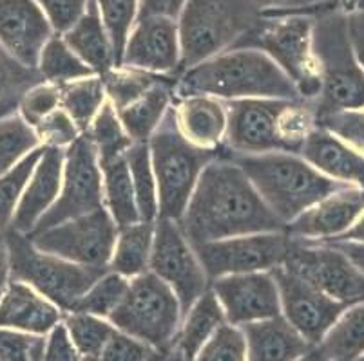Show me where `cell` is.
<instances>
[{"label": "cell", "mask_w": 364, "mask_h": 361, "mask_svg": "<svg viewBox=\"0 0 364 361\" xmlns=\"http://www.w3.org/2000/svg\"><path fill=\"white\" fill-rule=\"evenodd\" d=\"M178 224L191 246L240 235L287 231V224L227 155L203 168Z\"/></svg>", "instance_id": "cell-1"}, {"label": "cell", "mask_w": 364, "mask_h": 361, "mask_svg": "<svg viewBox=\"0 0 364 361\" xmlns=\"http://www.w3.org/2000/svg\"><path fill=\"white\" fill-rule=\"evenodd\" d=\"M174 92L180 98L210 96L225 101L250 98L303 99L283 69L257 49H228L180 72Z\"/></svg>", "instance_id": "cell-2"}, {"label": "cell", "mask_w": 364, "mask_h": 361, "mask_svg": "<svg viewBox=\"0 0 364 361\" xmlns=\"http://www.w3.org/2000/svg\"><path fill=\"white\" fill-rule=\"evenodd\" d=\"M252 183L259 197L284 224L292 223L304 210L346 187L326 177L301 155L290 152L228 154Z\"/></svg>", "instance_id": "cell-3"}, {"label": "cell", "mask_w": 364, "mask_h": 361, "mask_svg": "<svg viewBox=\"0 0 364 361\" xmlns=\"http://www.w3.org/2000/svg\"><path fill=\"white\" fill-rule=\"evenodd\" d=\"M312 52L321 84L316 116L364 109V72L350 44L344 4L316 13Z\"/></svg>", "instance_id": "cell-4"}, {"label": "cell", "mask_w": 364, "mask_h": 361, "mask_svg": "<svg viewBox=\"0 0 364 361\" xmlns=\"http://www.w3.org/2000/svg\"><path fill=\"white\" fill-rule=\"evenodd\" d=\"M147 143L156 177L158 217L180 221L203 168L214 159L227 155V150L223 145L203 148L188 141L181 132L174 107L167 109Z\"/></svg>", "instance_id": "cell-5"}, {"label": "cell", "mask_w": 364, "mask_h": 361, "mask_svg": "<svg viewBox=\"0 0 364 361\" xmlns=\"http://www.w3.org/2000/svg\"><path fill=\"white\" fill-rule=\"evenodd\" d=\"M316 13H261L230 49H257L276 62L294 82L301 98L316 101L321 84L312 52Z\"/></svg>", "instance_id": "cell-6"}, {"label": "cell", "mask_w": 364, "mask_h": 361, "mask_svg": "<svg viewBox=\"0 0 364 361\" xmlns=\"http://www.w3.org/2000/svg\"><path fill=\"white\" fill-rule=\"evenodd\" d=\"M259 15L252 0H187L178 18L180 72L228 51Z\"/></svg>", "instance_id": "cell-7"}, {"label": "cell", "mask_w": 364, "mask_h": 361, "mask_svg": "<svg viewBox=\"0 0 364 361\" xmlns=\"http://www.w3.org/2000/svg\"><path fill=\"white\" fill-rule=\"evenodd\" d=\"M11 278L38 291L62 313H73L85 291L97 282L107 267L82 266L65 258L36 250L28 235L6 230Z\"/></svg>", "instance_id": "cell-8"}, {"label": "cell", "mask_w": 364, "mask_h": 361, "mask_svg": "<svg viewBox=\"0 0 364 361\" xmlns=\"http://www.w3.org/2000/svg\"><path fill=\"white\" fill-rule=\"evenodd\" d=\"M107 320L122 333L167 352L176 347L183 313L174 291L152 271H147L131 278L120 306Z\"/></svg>", "instance_id": "cell-9"}, {"label": "cell", "mask_w": 364, "mask_h": 361, "mask_svg": "<svg viewBox=\"0 0 364 361\" xmlns=\"http://www.w3.org/2000/svg\"><path fill=\"white\" fill-rule=\"evenodd\" d=\"M102 206H105L104 181L97 148L84 132L75 143L65 148L60 194L55 204L42 215L31 233L58 226L69 218L91 213Z\"/></svg>", "instance_id": "cell-10"}, {"label": "cell", "mask_w": 364, "mask_h": 361, "mask_svg": "<svg viewBox=\"0 0 364 361\" xmlns=\"http://www.w3.org/2000/svg\"><path fill=\"white\" fill-rule=\"evenodd\" d=\"M117 235L118 226L107 208L102 206L91 213L69 218L58 226L29 233L28 237L36 250L82 266L109 270Z\"/></svg>", "instance_id": "cell-11"}, {"label": "cell", "mask_w": 364, "mask_h": 361, "mask_svg": "<svg viewBox=\"0 0 364 361\" xmlns=\"http://www.w3.org/2000/svg\"><path fill=\"white\" fill-rule=\"evenodd\" d=\"M149 271L161 278L180 300L181 313H187L198 298L210 287L207 273L191 246L178 221L158 217Z\"/></svg>", "instance_id": "cell-12"}, {"label": "cell", "mask_w": 364, "mask_h": 361, "mask_svg": "<svg viewBox=\"0 0 364 361\" xmlns=\"http://www.w3.org/2000/svg\"><path fill=\"white\" fill-rule=\"evenodd\" d=\"M283 266L346 307L364 300V274L341 251L319 240L290 237Z\"/></svg>", "instance_id": "cell-13"}, {"label": "cell", "mask_w": 364, "mask_h": 361, "mask_svg": "<svg viewBox=\"0 0 364 361\" xmlns=\"http://www.w3.org/2000/svg\"><path fill=\"white\" fill-rule=\"evenodd\" d=\"M287 231L240 235L193 246L201 266L213 282L220 277L270 271L283 266L290 250Z\"/></svg>", "instance_id": "cell-14"}, {"label": "cell", "mask_w": 364, "mask_h": 361, "mask_svg": "<svg viewBox=\"0 0 364 361\" xmlns=\"http://www.w3.org/2000/svg\"><path fill=\"white\" fill-rule=\"evenodd\" d=\"M290 99H230L223 147L228 154L284 152L279 121Z\"/></svg>", "instance_id": "cell-15"}, {"label": "cell", "mask_w": 364, "mask_h": 361, "mask_svg": "<svg viewBox=\"0 0 364 361\" xmlns=\"http://www.w3.org/2000/svg\"><path fill=\"white\" fill-rule=\"evenodd\" d=\"M270 273L279 289L281 314L284 320L310 345H319L346 306L324 294L284 266L274 267Z\"/></svg>", "instance_id": "cell-16"}, {"label": "cell", "mask_w": 364, "mask_h": 361, "mask_svg": "<svg viewBox=\"0 0 364 361\" xmlns=\"http://www.w3.org/2000/svg\"><path fill=\"white\" fill-rule=\"evenodd\" d=\"M210 289L223 307L227 323L259 322L279 316V289L270 271L241 273L220 277L210 282Z\"/></svg>", "instance_id": "cell-17"}, {"label": "cell", "mask_w": 364, "mask_h": 361, "mask_svg": "<svg viewBox=\"0 0 364 361\" xmlns=\"http://www.w3.org/2000/svg\"><path fill=\"white\" fill-rule=\"evenodd\" d=\"M180 64L178 20L151 16L134 22L129 33L120 67L171 76L180 72Z\"/></svg>", "instance_id": "cell-18"}, {"label": "cell", "mask_w": 364, "mask_h": 361, "mask_svg": "<svg viewBox=\"0 0 364 361\" xmlns=\"http://www.w3.org/2000/svg\"><path fill=\"white\" fill-rule=\"evenodd\" d=\"M53 35L36 0H0V48L16 62L36 69L42 49Z\"/></svg>", "instance_id": "cell-19"}, {"label": "cell", "mask_w": 364, "mask_h": 361, "mask_svg": "<svg viewBox=\"0 0 364 361\" xmlns=\"http://www.w3.org/2000/svg\"><path fill=\"white\" fill-rule=\"evenodd\" d=\"M363 211L364 188L346 184L287 224V233L306 240L337 237L348 230Z\"/></svg>", "instance_id": "cell-20"}, {"label": "cell", "mask_w": 364, "mask_h": 361, "mask_svg": "<svg viewBox=\"0 0 364 361\" xmlns=\"http://www.w3.org/2000/svg\"><path fill=\"white\" fill-rule=\"evenodd\" d=\"M64 148L44 147L38 163L26 184L11 221V230L18 233H31L42 215L55 204L60 194L64 175Z\"/></svg>", "instance_id": "cell-21"}, {"label": "cell", "mask_w": 364, "mask_h": 361, "mask_svg": "<svg viewBox=\"0 0 364 361\" xmlns=\"http://www.w3.org/2000/svg\"><path fill=\"white\" fill-rule=\"evenodd\" d=\"M64 320V313L38 291L21 280H9L0 298V327L48 336Z\"/></svg>", "instance_id": "cell-22"}, {"label": "cell", "mask_w": 364, "mask_h": 361, "mask_svg": "<svg viewBox=\"0 0 364 361\" xmlns=\"http://www.w3.org/2000/svg\"><path fill=\"white\" fill-rule=\"evenodd\" d=\"M299 155L326 177L364 188V157L332 132L321 127L312 128L301 145Z\"/></svg>", "instance_id": "cell-23"}, {"label": "cell", "mask_w": 364, "mask_h": 361, "mask_svg": "<svg viewBox=\"0 0 364 361\" xmlns=\"http://www.w3.org/2000/svg\"><path fill=\"white\" fill-rule=\"evenodd\" d=\"M248 361H297L314 349L283 314L240 326Z\"/></svg>", "instance_id": "cell-24"}, {"label": "cell", "mask_w": 364, "mask_h": 361, "mask_svg": "<svg viewBox=\"0 0 364 361\" xmlns=\"http://www.w3.org/2000/svg\"><path fill=\"white\" fill-rule=\"evenodd\" d=\"M62 38L71 48V51L92 69L95 74L102 76L117 67L111 38L102 22L95 0H89L84 15L62 35Z\"/></svg>", "instance_id": "cell-25"}, {"label": "cell", "mask_w": 364, "mask_h": 361, "mask_svg": "<svg viewBox=\"0 0 364 361\" xmlns=\"http://www.w3.org/2000/svg\"><path fill=\"white\" fill-rule=\"evenodd\" d=\"M178 123L188 141L203 148H220L227 130V109L210 96H187L176 107Z\"/></svg>", "instance_id": "cell-26"}, {"label": "cell", "mask_w": 364, "mask_h": 361, "mask_svg": "<svg viewBox=\"0 0 364 361\" xmlns=\"http://www.w3.org/2000/svg\"><path fill=\"white\" fill-rule=\"evenodd\" d=\"M176 79L178 78L172 79V76H167L164 82L149 89L144 96L134 99L127 107L117 111L125 132L132 139V143L149 141L152 132L156 130L161 118L171 107L172 94L176 89Z\"/></svg>", "instance_id": "cell-27"}, {"label": "cell", "mask_w": 364, "mask_h": 361, "mask_svg": "<svg viewBox=\"0 0 364 361\" xmlns=\"http://www.w3.org/2000/svg\"><path fill=\"white\" fill-rule=\"evenodd\" d=\"M223 323H227L223 307L214 291L208 287L183 314V320H181L176 347L183 354L185 360L193 361L201 347L207 343L208 338L213 336Z\"/></svg>", "instance_id": "cell-28"}, {"label": "cell", "mask_w": 364, "mask_h": 361, "mask_svg": "<svg viewBox=\"0 0 364 361\" xmlns=\"http://www.w3.org/2000/svg\"><path fill=\"white\" fill-rule=\"evenodd\" d=\"M102 181H104L105 208L111 213L118 228L131 226L140 223L136 195L132 187L131 172H129L125 154L100 163Z\"/></svg>", "instance_id": "cell-29"}, {"label": "cell", "mask_w": 364, "mask_h": 361, "mask_svg": "<svg viewBox=\"0 0 364 361\" xmlns=\"http://www.w3.org/2000/svg\"><path fill=\"white\" fill-rule=\"evenodd\" d=\"M152 240H154V223L140 221L131 226L118 228L109 270L120 273L125 278L147 273L151 264Z\"/></svg>", "instance_id": "cell-30"}, {"label": "cell", "mask_w": 364, "mask_h": 361, "mask_svg": "<svg viewBox=\"0 0 364 361\" xmlns=\"http://www.w3.org/2000/svg\"><path fill=\"white\" fill-rule=\"evenodd\" d=\"M328 361H353L364 354V300L346 307L316 345Z\"/></svg>", "instance_id": "cell-31"}, {"label": "cell", "mask_w": 364, "mask_h": 361, "mask_svg": "<svg viewBox=\"0 0 364 361\" xmlns=\"http://www.w3.org/2000/svg\"><path fill=\"white\" fill-rule=\"evenodd\" d=\"M105 98L107 94H105L104 82H102V76L98 74L60 85L62 109L71 116L82 134L91 127L92 119L104 105Z\"/></svg>", "instance_id": "cell-32"}, {"label": "cell", "mask_w": 364, "mask_h": 361, "mask_svg": "<svg viewBox=\"0 0 364 361\" xmlns=\"http://www.w3.org/2000/svg\"><path fill=\"white\" fill-rule=\"evenodd\" d=\"M125 161L131 172L140 221L154 223L158 218V190L147 141L132 143L125 152Z\"/></svg>", "instance_id": "cell-33"}, {"label": "cell", "mask_w": 364, "mask_h": 361, "mask_svg": "<svg viewBox=\"0 0 364 361\" xmlns=\"http://www.w3.org/2000/svg\"><path fill=\"white\" fill-rule=\"evenodd\" d=\"M36 71L44 82L64 85L75 79L92 76V69L85 65L64 42L62 35L55 33L44 45L36 64Z\"/></svg>", "instance_id": "cell-34"}, {"label": "cell", "mask_w": 364, "mask_h": 361, "mask_svg": "<svg viewBox=\"0 0 364 361\" xmlns=\"http://www.w3.org/2000/svg\"><path fill=\"white\" fill-rule=\"evenodd\" d=\"M62 322L76 352L80 354V357H89V360H98L109 338L117 331V327L107 318L87 313H65Z\"/></svg>", "instance_id": "cell-35"}, {"label": "cell", "mask_w": 364, "mask_h": 361, "mask_svg": "<svg viewBox=\"0 0 364 361\" xmlns=\"http://www.w3.org/2000/svg\"><path fill=\"white\" fill-rule=\"evenodd\" d=\"M85 134L91 138L92 145L97 148L98 163L124 155L132 145V139L129 138L120 118H118L117 109L109 99H105Z\"/></svg>", "instance_id": "cell-36"}, {"label": "cell", "mask_w": 364, "mask_h": 361, "mask_svg": "<svg viewBox=\"0 0 364 361\" xmlns=\"http://www.w3.org/2000/svg\"><path fill=\"white\" fill-rule=\"evenodd\" d=\"M41 82L36 69L26 67L0 48V118L15 114L22 96Z\"/></svg>", "instance_id": "cell-37"}, {"label": "cell", "mask_w": 364, "mask_h": 361, "mask_svg": "<svg viewBox=\"0 0 364 361\" xmlns=\"http://www.w3.org/2000/svg\"><path fill=\"white\" fill-rule=\"evenodd\" d=\"M38 147H42L41 138L18 112L0 118V175L11 170Z\"/></svg>", "instance_id": "cell-38"}, {"label": "cell", "mask_w": 364, "mask_h": 361, "mask_svg": "<svg viewBox=\"0 0 364 361\" xmlns=\"http://www.w3.org/2000/svg\"><path fill=\"white\" fill-rule=\"evenodd\" d=\"M165 78L167 74H152V72L129 67H114L102 74L105 94L117 111L127 107L129 104L144 96L149 89L164 82Z\"/></svg>", "instance_id": "cell-39"}, {"label": "cell", "mask_w": 364, "mask_h": 361, "mask_svg": "<svg viewBox=\"0 0 364 361\" xmlns=\"http://www.w3.org/2000/svg\"><path fill=\"white\" fill-rule=\"evenodd\" d=\"M129 282H131V278H125L120 273L107 270L85 291L73 313H87L100 318H109L112 311L120 306L122 298L127 293Z\"/></svg>", "instance_id": "cell-40"}, {"label": "cell", "mask_w": 364, "mask_h": 361, "mask_svg": "<svg viewBox=\"0 0 364 361\" xmlns=\"http://www.w3.org/2000/svg\"><path fill=\"white\" fill-rule=\"evenodd\" d=\"M42 152H44V145L29 152L21 163H16L11 170L0 175V231L9 230L11 226L13 215L18 206L22 191H24Z\"/></svg>", "instance_id": "cell-41"}, {"label": "cell", "mask_w": 364, "mask_h": 361, "mask_svg": "<svg viewBox=\"0 0 364 361\" xmlns=\"http://www.w3.org/2000/svg\"><path fill=\"white\" fill-rule=\"evenodd\" d=\"M100 11L107 35L111 38L112 51L117 58V67H120L129 33L136 22L138 0H95Z\"/></svg>", "instance_id": "cell-42"}, {"label": "cell", "mask_w": 364, "mask_h": 361, "mask_svg": "<svg viewBox=\"0 0 364 361\" xmlns=\"http://www.w3.org/2000/svg\"><path fill=\"white\" fill-rule=\"evenodd\" d=\"M193 361H248L247 342L241 327L223 323L208 338Z\"/></svg>", "instance_id": "cell-43"}, {"label": "cell", "mask_w": 364, "mask_h": 361, "mask_svg": "<svg viewBox=\"0 0 364 361\" xmlns=\"http://www.w3.org/2000/svg\"><path fill=\"white\" fill-rule=\"evenodd\" d=\"M60 85L49 84V82H41L33 85L18 104V114L24 119L29 127L36 128L46 116L51 114L53 111L60 109Z\"/></svg>", "instance_id": "cell-44"}, {"label": "cell", "mask_w": 364, "mask_h": 361, "mask_svg": "<svg viewBox=\"0 0 364 361\" xmlns=\"http://www.w3.org/2000/svg\"><path fill=\"white\" fill-rule=\"evenodd\" d=\"M48 336L0 327V361H42Z\"/></svg>", "instance_id": "cell-45"}, {"label": "cell", "mask_w": 364, "mask_h": 361, "mask_svg": "<svg viewBox=\"0 0 364 361\" xmlns=\"http://www.w3.org/2000/svg\"><path fill=\"white\" fill-rule=\"evenodd\" d=\"M161 356L164 352L149 343L117 329L105 343L98 361H160Z\"/></svg>", "instance_id": "cell-46"}, {"label": "cell", "mask_w": 364, "mask_h": 361, "mask_svg": "<svg viewBox=\"0 0 364 361\" xmlns=\"http://www.w3.org/2000/svg\"><path fill=\"white\" fill-rule=\"evenodd\" d=\"M35 132L38 134L41 143L44 147L64 148V150L82 135L80 128L76 127L71 116L62 107L53 111L49 116H46L41 123L36 125Z\"/></svg>", "instance_id": "cell-47"}, {"label": "cell", "mask_w": 364, "mask_h": 361, "mask_svg": "<svg viewBox=\"0 0 364 361\" xmlns=\"http://www.w3.org/2000/svg\"><path fill=\"white\" fill-rule=\"evenodd\" d=\"M36 2L44 9L53 31L64 35L84 15L89 0H36Z\"/></svg>", "instance_id": "cell-48"}, {"label": "cell", "mask_w": 364, "mask_h": 361, "mask_svg": "<svg viewBox=\"0 0 364 361\" xmlns=\"http://www.w3.org/2000/svg\"><path fill=\"white\" fill-rule=\"evenodd\" d=\"M261 13H319L344 0H252Z\"/></svg>", "instance_id": "cell-49"}, {"label": "cell", "mask_w": 364, "mask_h": 361, "mask_svg": "<svg viewBox=\"0 0 364 361\" xmlns=\"http://www.w3.org/2000/svg\"><path fill=\"white\" fill-rule=\"evenodd\" d=\"M187 0H138L136 20L161 16V18H180Z\"/></svg>", "instance_id": "cell-50"}, {"label": "cell", "mask_w": 364, "mask_h": 361, "mask_svg": "<svg viewBox=\"0 0 364 361\" xmlns=\"http://www.w3.org/2000/svg\"><path fill=\"white\" fill-rule=\"evenodd\" d=\"M346 26H348L350 44L353 55L364 72V8H352L346 11Z\"/></svg>", "instance_id": "cell-51"}, {"label": "cell", "mask_w": 364, "mask_h": 361, "mask_svg": "<svg viewBox=\"0 0 364 361\" xmlns=\"http://www.w3.org/2000/svg\"><path fill=\"white\" fill-rule=\"evenodd\" d=\"M319 243L328 244L348 258L350 262L364 274V244L352 243V240H332V238H321Z\"/></svg>", "instance_id": "cell-52"}, {"label": "cell", "mask_w": 364, "mask_h": 361, "mask_svg": "<svg viewBox=\"0 0 364 361\" xmlns=\"http://www.w3.org/2000/svg\"><path fill=\"white\" fill-rule=\"evenodd\" d=\"M9 280H11L9 248H8V240H6V233L4 231H0V298H2V294H4Z\"/></svg>", "instance_id": "cell-53"}, {"label": "cell", "mask_w": 364, "mask_h": 361, "mask_svg": "<svg viewBox=\"0 0 364 361\" xmlns=\"http://www.w3.org/2000/svg\"><path fill=\"white\" fill-rule=\"evenodd\" d=\"M332 240H352V243L364 244V211L348 230L344 231V233L337 235V237H332Z\"/></svg>", "instance_id": "cell-54"}, {"label": "cell", "mask_w": 364, "mask_h": 361, "mask_svg": "<svg viewBox=\"0 0 364 361\" xmlns=\"http://www.w3.org/2000/svg\"><path fill=\"white\" fill-rule=\"evenodd\" d=\"M160 361H187V360H185V356L180 352L178 347H172L171 350L164 352V356L160 357Z\"/></svg>", "instance_id": "cell-55"}, {"label": "cell", "mask_w": 364, "mask_h": 361, "mask_svg": "<svg viewBox=\"0 0 364 361\" xmlns=\"http://www.w3.org/2000/svg\"><path fill=\"white\" fill-rule=\"evenodd\" d=\"M297 361H328V360H326V357L319 352V349H317V347H314V349L310 350L306 356H303L301 360H297Z\"/></svg>", "instance_id": "cell-56"}, {"label": "cell", "mask_w": 364, "mask_h": 361, "mask_svg": "<svg viewBox=\"0 0 364 361\" xmlns=\"http://www.w3.org/2000/svg\"><path fill=\"white\" fill-rule=\"evenodd\" d=\"M352 8H364V0H353ZM350 8V9H352Z\"/></svg>", "instance_id": "cell-57"}, {"label": "cell", "mask_w": 364, "mask_h": 361, "mask_svg": "<svg viewBox=\"0 0 364 361\" xmlns=\"http://www.w3.org/2000/svg\"><path fill=\"white\" fill-rule=\"evenodd\" d=\"M80 361H98V360H89V357H82Z\"/></svg>", "instance_id": "cell-58"}, {"label": "cell", "mask_w": 364, "mask_h": 361, "mask_svg": "<svg viewBox=\"0 0 364 361\" xmlns=\"http://www.w3.org/2000/svg\"><path fill=\"white\" fill-rule=\"evenodd\" d=\"M353 361H364V354H363V356L357 357V360H353Z\"/></svg>", "instance_id": "cell-59"}]
</instances>
